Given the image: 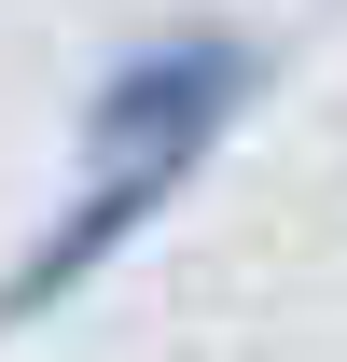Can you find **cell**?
I'll return each mask as SVG.
<instances>
[{
	"instance_id": "obj_1",
	"label": "cell",
	"mask_w": 347,
	"mask_h": 362,
	"mask_svg": "<svg viewBox=\"0 0 347 362\" xmlns=\"http://www.w3.org/2000/svg\"><path fill=\"white\" fill-rule=\"evenodd\" d=\"M264 84H278L264 28H236V14H167V28H139L84 84V168H209L222 139L264 112Z\"/></svg>"
},
{
	"instance_id": "obj_2",
	"label": "cell",
	"mask_w": 347,
	"mask_h": 362,
	"mask_svg": "<svg viewBox=\"0 0 347 362\" xmlns=\"http://www.w3.org/2000/svg\"><path fill=\"white\" fill-rule=\"evenodd\" d=\"M181 195H195V168H84L42 223L14 237V265H0V334H42L56 307H84V293L167 223Z\"/></svg>"
}]
</instances>
